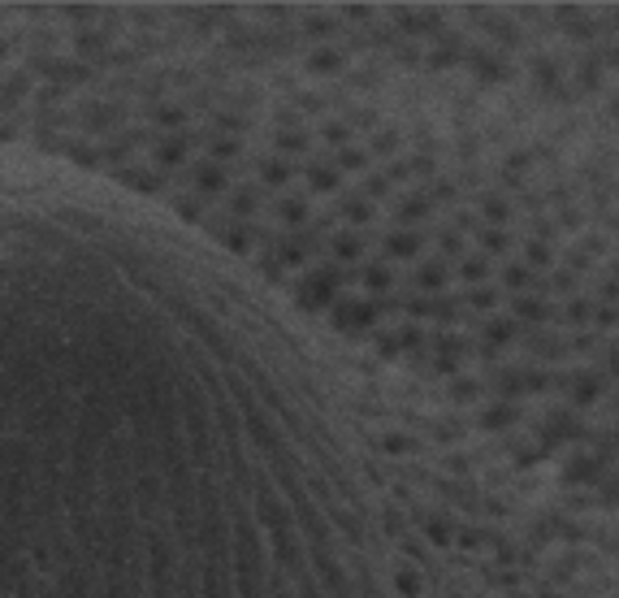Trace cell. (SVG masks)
I'll return each mask as SVG.
<instances>
[{
  "instance_id": "obj_3",
  "label": "cell",
  "mask_w": 619,
  "mask_h": 598,
  "mask_svg": "<svg viewBox=\"0 0 619 598\" xmlns=\"http://www.w3.org/2000/svg\"><path fill=\"white\" fill-rule=\"evenodd\" d=\"M338 269H312L303 278V291H299V304L303 308H333L338 304Z\"/></svg>"
},
{
  "instance_id": "obj_31",
  "label": "cell",
  "mask_w": 619,
  "mask_h": 598,
  "mask_svg": "<svg viewBox=\"0 0 619 598\" xmlns=\"http://www.w3.org/2000/svg\"><path fill=\"white\" fill-rule=\"evenodd\" d=\"M576 434H580V430H576V420H572V416H563V412H559V416H550L546 438H576Z\"/></svg>"
},
{
  "instance_id": "obj_14",
  "label": "cell",
  "mask_w": 619,
  "mask_h": 598,
  "mask_svg": "<svg viewBox=\"0 0 619 598\" xmlns=\"http://www.w3.org/2000/svg\"><path fill=\"white\" fill-rule=\"evenodd\" d=\"M390 286H394V269H390V265H368V269H364V291H368L373 299L390 295Z\"/></svg>"
},
{
  "instance_id": "obj_54",
  "label": "cell",
  "mask_w": 619,
  "mask_h": 598,
  "mask_svg": "<svg viewBox=\"0 0 619 598\" xmlns=\"http://www.w3.org/2000/svg\"><path fill=\"white\" fill-rule=\"evenodd\" d=\"M611 373L619 378V352H611Z\"/></svg>"
},
{
  "instance_id": "obj_49",
  "label": "cell",
  "mask_w": 619,
  "mask_h": 598,
  "mask_svg": "<svg viewBox=\"0 0 619 598\" xmlns=\"http://www.w3.org/2000/svg\"><path fill=\"white\" fill-rule=\"evenodd\" d=\"M524 165H533V152H515L511 161H507V169L515 173V169H524Z\"/></svg>"
},
{
  "instance_id": "obj_12",
  "label": "cell",
  "mask_w": 619,
  "mask_h": 598,
  "mask_svg": "<svg viewBox=\"0 0 619 598\" xmlns=\"http://www.w3.org/2000/svg\"><path fill=\"white\" fill-rule=\"evenodd\" d=\"M277 217H281V226H307V199L303 195H281V204H277Z\"/></svg>"
},
{
  "instance_id": "obj_26",
  "label": "cell",
  "mask_w": 619,
  "mask_h": 598,
  "mask_svg": "<svg viewBox=\"0 0 619 598\" xmlns=\"http://www.w3.org/2000/svg\"><path fill=\"white\" fill-rule=\"evenodd\" d=\"M515 321H546V304H541V299H528V295H520L515 299Z\"/></svg>"
},
{
  "instance_id": "obj_47",
  "label": "cell",
  "mask_w": 619,
  "mask_h": 598,
  "mask_svg": "<svg viewBox=\"0 0 619 598\" xmlns=\"http://www.w3.org/2000/svg\"><path fill=\"white\" fill-rule=\"evenodd\" d=\"M593 321H598V326L606 330V326H615V321H619V312H615L611 304H598V308H593Z\"/></svg>"
},
{
  "instance_id": "obj_8",
  "label": "cell",
  "mask_w": 619,
  "mask_h": 598,
  "mask_svg": "<svg viewBox=\"0 0 619 598\" xmlns=\"http://www.w3.org/2000/svg\"><path fill=\"white\" fill-rule=\"evenodd\" d=\"M329 252H333V260H342V265H355L359 256H364V239H359L355 230H338L329 239Z\"/></svg>"
},
{
  "instance_id": "obj_30",
  "label": "cell",
  "mask_w": 619,
  "mask_h": 598,
  "mask_svg": "<svg viewBox=\"0 0 619 598\" xmlns=\"http://www.w3.org/2000/svg\"><path fill=\"white\" fill-rule=\"evenodd\" d=\"M247 243H251V226L247 221H234V230H225V247L229 252H243Z\"/></svg>"
},
{
  "instance_id": "obj_6",
  "label": "cell",
  "mask_w": 619,
  "mask_h": 598,
  "mask_svg": "<svg viewBox=\"0 0 619 598\" xmlns=\"http://www.w3.org/2000/svg\"><path fill=\"white\" fill-rule=\"evenodd\" d=\"M152 121H157L161 135H178V131H187L191 113H187V105H178V100H165V105L152 109Z\"/></svg>"
},
{
  "instance_id": "obj_7",
  "label": "cell",
  "mask_w": 619,
  "mask_h": 598,
  "mask_svg": "<svg viewBox=\"0 0 619 598\" xmlns=\"http://www.w3.org/2000/svg\"><path fill=\"white\" fill-rule=\"evenodd\" d=\"M291 178H295V165H291L286 157H277V152L265 157L260 169H255V182H260V187H286Z\"/></svg>"
},
{
  "instance_id": "obj_40",
  "label": "cell",
  "mask_w": 619,
  "mask_h": 598,
  "mask_svg": "<svg viewBox=\"0 0 619 598\" xmlns=\"http://www.w3.org/2000/svg\"><path fill=\"white\" fill-rule=\"evenodd\" d=\"M425 538H429L433 546H451V533H446V520H429V525H425Z\"/></svg>"
},
{
  "instance_id": "obj_41",
  "label": "cell",
  "mask_w": 619,
  "mask_h": 598,
  "mask_svg": "<svg viewBox=\"0 0 619 598\" xmlns=\"http://www.w3.org/2000/svg\"><path fill=\"white\" fill-rule=\"evenodd\" d=\"M321 135H325L329 143H338V147H342V143H351V131L342 126V121H325V126H321Z\"/></svg>"
},
{
  "instance_id": "obj_35",
  "label": "cell",
  "mask_w": 619,
  "mask_h": 598,
  "mask_svg": "<svg viewBox=\"0 0 619 598\" xmlns=\"http://www.w3.org/2000/svg\"><path fill=\"white\" fill-rule=\"evenodd\" d=\"M173 208L182 213L187 221H199V213H204V199H195V195L187 191V195H178V199H173Z\"/></svg>"
},
{
  "instance_id": "obj_33",
  "label": "cell",
  "mask_w": 619,
  "mask_h": 598,
  "mask_svg": "<svg viewBox=\"0 0 619 598\" xmlns=\"http://www.w3.org/2000/svg\"><path fill=\"white\" fill-rule=\"evenodd\" d=\"M459 273H463V278H468V282H485V273H489V260H485V256H468V260L459 265Z\"/></svg>"
},
{
  "instance_id": "obj_43",
  "label": "cell",
  "mask_w": 619,
  "mask_h": 598,
  "mask_svg": "<svg viewBox=\"0 0 619 598\" xmlns=\"http://www.w3.org/2000/svg\"><path fill=\"white\" fill-rule=\"evenodd\" d=\"M485 217H489V221H507V217H511V208H507V199H498V195H489V199H485Z\"/></svg>"
},
{
  "instance_id": "obj_25",
  "label": "cell",
  "mask_w": 619,
  "mask_h": 598,
  "mask_svg": "<svg viewBox=\"0 0 619 598\" xmlns=\"http://www.w3.org/2000/svg\"><path fill=\"white\" fill-rule=\"evenodd\" d=\"M342 169H368V152H364V147H355V143H342L338 147V173Z\"/></svg>"
},
{
  "instance_id": "obj_16",
  "label": "cell",
  "mask_w": 619,
  "mask_h": 598,
  "mask_svg": "<svg viewBox=\"0 0 619 598\" xmlns=\"http://www.w3.org/2000/svg\"><path fill=\"white\" fill-rule=\"evenodd\" d=\"M342 217L351 221V226H368V221L377 217V204H373L368 195H351L347 204H342Z\"/></svg>"
},
{
  "instance_id": "obj_29",
  "label": "cell",
  "mask_w": 619,
  "mask_h": 598,
  "mask_svg": "<svg viewBox=\"0 0 619 598\" xmlns=\"http://www.w3.org/2000/svg\"><path fill=\"white\" fill-rule=\"evenodd\" d=\"M303 31H307V35H333V31H338V18H329V13H307V18H303Z\"/></svg>"
},
{
  "instance_id": "obj_20",
  "label": "cell",
  "mask_w": 619,
  "mask_h": 598,
  "mask_svg": "<svg viewBox=\"0 0 619 598\" xmlns=\"http://www.w3.org/2000/svg\"><path fill=\"white\" fill-rule=\"evenodd\" d=\"M394 590H399L403 598H420V594H425V577H420L416 568H399V572H394Z\"/></svg>"
},
{
  "instance_id": "obj_21",
  "label": "cell",
  "mask_w": 619,
  "mask_h": 598,
  "mask_svg": "<svg viewBox=\"0 0 619 598\" xmlns=\"http://www.w3.org/2000/svg\"><path fill=\"white\" fill-rule=\"evenodd\" d=\"M416 282H420L425 291H442V286H446V265H442V260H425L420 273H416Z\"/></svg>"
},
{
  "instance_id": "obj_34",
  "label": "cell",
  "mask_w": 619,
  "mask_h": 598,
  "mask_svg": "<svg viewBox=\"0 0 619 598\" xmlns=\"http://www.w3.org/2000/svg\"><path fill=\"white\" fill-rule=\"evenodd\" d=\"M602 464L593 460V456H576V464L567 468V481H580V477H593V472H598Z\"/></svg>"
},
{
  "instance_id": "obj_13",
  "label": "cell",
  "mask_w": 619,
  "mask_h": 598,
  "mask_svg": "<svg viewBox=\"0 0 619 598\" xmlns=\"http://www.w3.org/2000/svg\"><path fill=\"white\" fill-rule=\"evenodd\" d=\"M239 152H243V139L239 135H213V143H208V161H217L225 169H229V161H234Z\"/></svg>"
},
{
  "instance_id": "obj_36",
  "label": "cell",
  "mask_w": 619,
  "mask_h": 598,
  "mask_svg": "<svg viewBox=\"0 0 619 598\" xmlns=\"http://www.w3.org/2000/svg\"><path fill=\"white\" fill-rule=\"evenodd\" d=\"M481 247H485L489 256H498V252H507V247H511V239H507L502 230H485V234H481Z\"/></svg>"
},
{
  "instance_id": "obj_15",
  "label": "cell",
  "mask_w": 619,
  "mask_h": 598,
  "mask_svg": "<svg viewBox=\"0 0 619 598\" xmlns=\"http://www.w3.org/2000/svg\"><path fill=\"white\" fill-rule=\"evenodd\" d=\"M472 65H477V74H481V79H489V83H507V79H511V65H507L502 57L472 53Z\"/></svg>"
},
{
  "instance_id": "obj_2",
  "label": "cell",
  "mask_w": 619,
  "mask_h": 598,
  "mask_svg": "<svg viewBox=\"0 0 619 598\" xmlns=\"http://www.w3.org/2000/svg\"><path fill=\"white\" fill-rule=\"evenodd\" d=\"M191 135L187 131H178V135H157V143H152V169L161 173H173V169H187L191 165Z\"/></svg>"
},
{
  "instance_id": "obj_24",
  "label": "cell",
  "mask_w": 619,
  "mask_h": 598,
  "mask_svg": "<svg viewBox=\"0 0 619 598\" xmlns=\"http://www.w3.org/2000/svg\"><path fill=\"white\" fill-rule=\"evenodd\" d=\"M515 404H494V408H485V430H507V425H515Z\"/></svg>"
},
{
  "instance_id": "obj_19",
  "label": "cell",
  "mask_w": 619,
  "mask_h": 598,
  "mask_svg": "<svg viewBox=\"0 0 619 598\" xmlns=\"http://www.w3.org/2000/svg\"><path fill=\"white\" fill-rule=\"evenodd\" d=\"M312 147V139H307V131H277V157H299Z\"/></svg>"
},
{
  "instance_id": "obj_52",
  "label": "cell",
  "mask_w": 619,
  "mask_h": 598,
  "mask_svg": "<svg viewBox=\"0 0 619 598\" xmlns=\"http://www.w3.org/2000/svg\"><path fill=\"white\" fill-rule=\"evenodd\" d=\"M602 299H606V304L615 308V299H619V282H606V291H602Z\"/></svg>"
},
{
  "instance_id": "obj_11",
  "label": "cell",
  "mask_w": 619,
  "mask_h": 598,
  "mask_svg": "<svg viewBox=\"0 0 619 598\" xmlns=\"http://www.w3.org/2000/svg\"><path fill=\"white\" fill-rule=\"evenodd\" d=\"M338 182H342L338 165H321V161H312V165H307V187H312V191H321V195H333V191H338Z\"/></svg>"
},
{
  "instance_id": "obj_1",
  "label": "cell",
  "mask_w": 619,
  "mask_h": 598,
  "mask_svg": "<svg viewBox=\"0 0 619 598\" xmlns=\"http://www.w3.org/2000/svg\"><path fill=\"white\" fill-rule=\"evenodd\" d=\"M187 169H191V195L204 199V204H213V199H225L229 187H234L229 169L217 165V161H208V157H204V161H191Z\"/></svg>"
},
{
  "instance_id": "obj_27",
  "label": "cell",
  "mask_w": 619,
  "mask_h": 598,
  "mask_svg": "<svg viewBox=\"0 0 619 598\" xmlns=\"http://www.w3.org/2000/svg\"><path fill=\"white\" fill-rule=\"evenodd\" d=\"M602 386H606L602 378H576V390H572V404H580V408H585V404H593V399L602 394Z\"/></svg>"
},
{
  "instance_id": "obj_53",
  "label": "cell",
  "mask_w": 619,
  "mask_h": 598,
  "mask_svg": "<svg viewBox=\"0 0 619 598\" xmlns=\"http://www.w3.org/2000/svg\"><path fill=\"white\" fill-rule=\"evenodd\" d=\"M554 286H559V291H572V286H576V278H572V273H559Z\"/></svg>"
},
{
  "instance_id": "obj_42",
  "label": "cell",
  "mask_w": 619,
  "mask_h": 598,
  "mask_svg": "<svg viewBox=\"0 0 619 598\" xmlns=\"http://www.w3.org/2000/svg\"><path fill=\"white\" fill-rule=\"evenodd\" d=\"M502 282H507V286H524V282H533V269H528V265H511V269L502 273Z\"/></svg>"
},
{
  "instance_id": "obj_39",
  "label": "cell",
  "mask_w": 619,
  "mask_h": 598,
  "mask_svg": "<svg viewBox=\"0 0 619 598\" xmlns=\"http://www.w3.org/2000/svg\"><path fill=\"white\" fill-rule=\"evenodd\" d=\"M394 338H399V347H403V343H407V347H420V343H425V330L416 326V321H403V330H399Z\"/></svg>"
},
{
  "instance_id": "obj_55",
  "label": "cell",
  "mask_w": 619,
  "mask_h": 598,
  "mask_svg": "<svg viewBox=\"0 0 619 598\" xmlns=\"http://www.w3.org/2000/svg\"><path fill=\"white\" fill-rule=\"evenodd\" d=\"M338 598H351V594H338Z\"/></svg>"
},
{
  "instance_id": "obj_44",
  "label": "cell",
  "mask_w": 619,
  "mask_h": 598,
  "mask_svg": "<svg viewBox=\"0 0 619 598\" xmlns=\"http://www.w3.org/2000/svg\"><path fill=\"white\" fill-rule=\"evenodd\" d=\"M468 299H472L477 308H494V304H498V291H494V286H481V291H472Z\"/></svg>"
},
{
  "instance_id": "obj_17",
  "label": "cell",
  "mask_w": 619,
  "mask_h": 598,
  "mask_svg": "<svg viewBox=\"0 0 619 598\" xmlns=\"http://www.w3.org/2000/svg\"><path fill=\"white\" fill-rule=\"evenodd\" d=\"M338 65H342V53H338V48H329V44H321V48L307 53V69H312V74H333Z\"/></svg>"
},
{
  "instance_id": "obj_32",
  "label": "cell",
  "mask_w": 619,
  "mask_h": 598,
  "mask_svg": "<svg viewBox=\"0 0 619 598\" xmlns=\"http://www.w3.org/2000/svg\"><path fill=\"white\" fill-rule=\"evenodd\" d=\"M477 394H481V386H477L472 378H455V386H451V399H455V404H472Z\"/></svg>"
},
{
  "instance_id": "obj_45",
  "label": "cell",
  "mask_w": 619,
  "mask_h": 598,
  "mask_svg": "<svg viewBox=\"0 0 619 598\" xmlns=\"http://www.w3.org/2000/svg\"><path fill=\"white\" fill-rule=\"evenodd\" d=\"M381 446H385L390 456H403V451H411V442H407L403 434H385V438H381Z\"/></svg>"
},
{
  "instance_id": "obj_10",
  "label": "cell",
  "mask_w": 619,
  "mask_h": 598,
  "mask_svg": "<svg viewBox=\"0 0 619 598\" xmlns=\"http://www.w3.org/2000/svg\"><path fill=\"white\" fill-rule=\"evenodd\" d=\"M385 252L399 256V260H411V256H420L425 252V239L416 230H394L390 239H385Z\"/></svg>"
},
{
  "instance_id": "obj_4",
  "label": "cell",
  "mask_w": 619,
  "mask_h": 598,
  "mask_svg": "<svg viewBox=\"0 0 619 598\" xmlns=\"http://www.w3.org/2000/svg\"><path fill=\"white\" fill-rule=\"evenodd\" d=\"M377 304L373 299H338L333 304V326H338L342 334H355V330H368L373 321H377Z\"/></svg>"
},
{
  "instance_id": "obj_46",
  "label": "cell",
  "mask_w": 619,
  "mask_h": 598,
  "mask_svg": "<svg viewBox=\"0 0 619 598\" xmlns=\"http://www.w3.org/2000/svg\"><path fill=\"white\" fill-rule=\"evenodd\" d=\"M533 390H546V373L524 368V394H533Z\"/></svg>"
},
{
  "instance_id": "obj_50",
  "label": "cell",
  "mask_w": 619,
  "mask_h": 598,
  "mask_svg": "<svg viewBox=\"0 0 619 598\" xmlns=\"http://www.w3.org/2000/svg\"><path fill=\"white\" fill-rule=\"evenodd\" d=\"M385 187H390V178H381V173H373V178H368V199H373V195H381Z\"/></svg>"
},
{
  "instance_id": "obj_28",
  "label": "cell",
  "mask_w": 619,
  "mask_h": 598,
  "mask_svg": "<svg viewBox=\"0 0 619 598\" xmlns=\"http://www.w3.org/2000/svg\"><path fill=\"white\" fill-rule=\"evenodd\" d=\"M277 260H281V265H291V269H295V265H303V260H307V252H303V239H281V247H277Z\"/></svg>"
},
{
  "instance_id": "obj_9",
  "label": "cell",
  "mask_w": 619,
  "mask_h": 598,
  "mask_svg": "<svg viewBox=\"0 0 619 598\" xmlns=\"http://www.w3.org/2000/svg\"><path fill=\"white\" fill-rule=\"evenodd\" d=\"M117 178L131 191H161V182H165L157 169H139V165H117Z\"/></svg>"
},
{
  "instance_id": "obj_48",
  "label": "cell",
  "mask_w": 619,
  "mask_h": 598,
  "mask_svg": "<svg viewBox=\"0 0 619 598\" xmlns=\"http://www.w3.org/2000/svg\"><path fill=\"white\" fill-rule=\"evenodd\" d=\"M442 247H446V252H463V234L446 230V234H442Z\"/></svg>"
},
{
  "instance_id": "obj_23",
  "label": "cell",
  "mask_w": 619,
  "mask_h": 598,
  "mask_svg": "<svg viewBox=\"0 0 619 598\" xmlns=\"http://www.w3.org/2000/svg\"><path fill=\"white\" fill-rule=\"evenodd\" d=\"M83 126H87V131H109V126H117V109H109V105H91L87 117H83Z\"/></svg>"
},
{
  "instance_id": "obj_37",
  "label": "cell",
  "mask_w": 619,
  "mask_h": 598,
  "mask_svg": "<svg viewBox=\"0 0 619 598\" xmlns=\"http://www.w3.org/2000/svg\"><path fill=\"white\" fill-rule=\"evenodd\" d=\"M399 131H381L377 139H373V152H381V157H390V152H399Z\"/></svg>"
},
{
  "instance_id": "obj_38",
  "label": "cell",
  "mask_w": 619,
  "mask_h": 598,
  "mask_svg": "<svg viewBox=\"0 0 619 598\" xmlns=\"http://www.w3.org/2000/svg\"><path fill=\"white\" fill-rule=\"evenodd\" d=\"M524 256H528V269H537V265H550V247L541 243V239H533V243L524 247Z\"/></svg>"
},
{
  "instance_id": "obj_5",
  "label": "cell",
  "mask_w": 619,
  "mask_h": 598,
  "mask_svg": "<svg viewBox=\"0 0 619 598\" xmlns=\"http://www.w3.org/2000/svg\"><path fill=\"white\" fill-rule=\"evenodd\" d=\"M225 199H229V217L234 221H251V213H260V204H265V187L260 182H234Z\"/></svg>"
},
{
  "instance_id": "obj_22",
  "label": "cell",
  "mask_w": 619,
  "mask_h": 598,
  "mask_svg": "<svg viewBox=\"0 0 619 598\" xmlns=\"http://www.w3.org/2000/svg\"><path fill=\"white\" fill-rule=\"evenodd\" d=\"M515 330H520V326H515L511 317H494V321L485 326V338H489V347H502V343L515 338Z\"/></svg>"
},
{
  "instance_id": "obj_18",
  "label": "cell",
  "mask_w": 619,
  "mask_h": 598,
  "mask_svg": "<svg viewBox=\"0 0 619 598\" xmlns=\"http://www.w3.org/2000/svg\"><path fill=\"white\" fill-rule=\"evenodd\" d=\"M433 213V199L429 195H411V199H403V204H399V221H403V226H416V221H425Z\"/></svg>"
},
{
  "instance_id": "obj_51",
  "label": "cell",
  "mask_w": 619,
  "mask_h": 598,
  "mask_svg": "<svg viewBox=\"0 0 619 598\" xmlns=\"http://www.w3.org/2000/svg\"><path fill=\"white\" fill-rule=\"evenodd\" d=\"M567 317H572V321H585V317H593V308H589V304H572V308H567Z\"/></svg>"
}]
</instances>
